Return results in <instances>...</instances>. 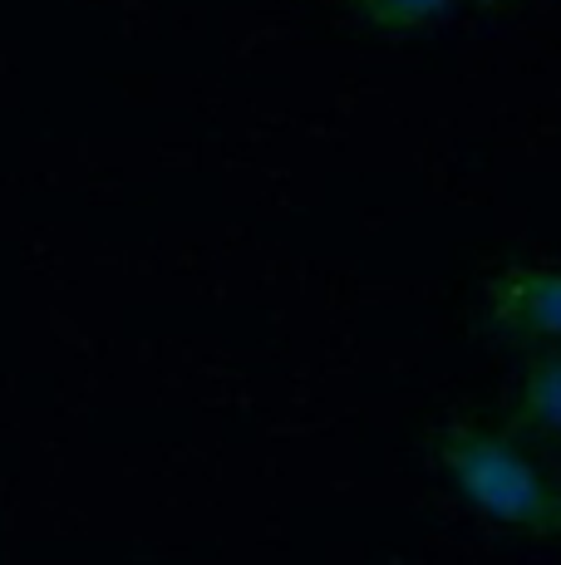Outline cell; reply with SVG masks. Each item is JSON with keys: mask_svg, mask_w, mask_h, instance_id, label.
<instances>
[{"mask_svg": "<svg viewBox=\"0 0 561 565\" xmlns=\"http://www.w3.org/2000/svg\"><path fill=\"white\" fill-rule=\"evenodd\" d=\"M438 458H444L458 492L478 512L512 521V526H537V531L561 526V502L552 497V487L542 482V472L507 438H493V433H478V428H453L438 443Z\"/></svg>", "mask_w": 561, "mask_h": 565, "instance_id": "6da1fadb", "label": "cell"}, {"mask_svg": "<svg viewBox=\"0 0 561 565\" xmlns=\"http://www.w3.org/2000/svg\"><path fill=\"white\" fill-rule=\"evenodd\" d=\"M488 315L498 330L517 334V340H527V334L561 340V270L552 266L507 270L498 286H493Z\"/></svg>", "mask_w": 561, "mask_h": 565, "instance_id": "7a4b0ae2", "label": "cell"}, {"mask_svg": "<svg viewBox=\"0 0 561 565\" xmlns=\"http://www.w3.org/2000/svg\"><path fill=\"white\" fill-rule=\"evenodd\" d=\"M522 423L542 433H561V354L552 360H537L522 379V398H517Z\"/></svg>", "mask_w": 561, "mask_h": 565, "instance_id": "3957f363", "label": "cell"}, {"mask_svg": "<svg viewBox=\"0 0 561 565\" xmlns=\"http://www.w3.org/2000/svg\"><path fill=\"white\" fill-rule=\"evenodd\" d=\"M350 6L360 10V20H370L380 30H419L428 20L448 15L458 0H350Z\"/></svg>", "mask_w": 561, "mask_h": 565, "instance_id": "277c9868", "label": "cell"}]
</instances>
